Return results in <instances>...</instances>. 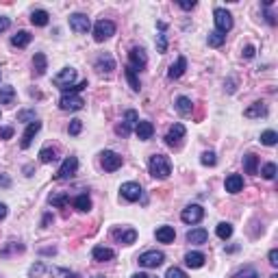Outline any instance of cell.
Masks as SVG:
<instances>
[{"mask_svg": "<svg viewBox=\"0 0 278 278\" xmlns=\"http://www.w3.org/2000/svg\"><path fill=\"white\" fill-rule=\"evenodd\" d=\"M150 174L154 178H168L172 174V163L163 154H152L150 157Z\"/></svg>", "mask_w": 278, "mask_h": 278, "instance_id": "1", "label": "cell"}, {"mask_svg": "<svg viewBox=\"0 0 278 278\" xmlns=\"http://www.w3.org/2000/svg\"><path fill=\"white\" fill-rule=\"evenodd\" d=\"M74 81H76V70H74V67H63L59 74L55 76V85L59 87L63 94H65V91L70 89L72 83H74Z\"/></svg>", "mask_w": 278, "mask_h": 278, "instance_id": "2", "label": "cell"}, {"mask_svg": "<svg viewBox=\"0 0 278 278\" xmlns=\"http://www.w3.org/2000/svg\"><path fill=\"white\" fill-rule=\"evenodd\" d=\"M100 163H102V168H105L107 172H115V170L122 168L124 159H122L118 152H113V150H105V152L100 154Z\"/></svg>", "mask_w": 278, "mask_h": 278, "instance_id": "3", "label": "cell"}, {"mask_svg": "<svg viewBox=\"0 0 278 278\" xmlns=\"http://www.w3.org/2000/svg\"><path fill=\"white\" fill-rule=\"evenodd\" d=\"M146 63H148V57H146L144 48H139V46L130 48V52H128V67H133L135 72H139V70H144V67H146Z\"/></svg>", "mask_w": 278, "mask_h": 278, "instance_id": "4", "label": "cell"}, {"mask_svg": "<svg viewBox=\"0 0 278 278\" xmlns=\"http://www.w3.org/2000/svg\"><path fill=\"white\" fill-rule=\"evenodd\" d=\"M137 122H139V118H137V111H126V115H124V120H122V124L115 128V133L120 135V137H128V133L130 130L137 126Z\"/></svg>", "mask_w": 278, "mask_h": 278, "instance_id": "5", "label": "cell"}, {"mask_svg": "<svg viewBox=\"0 0 278 278\" xmlns=\"http://www.w3.org/2000/svg\"><path fill=\"white\" fill-rule=\"evenodd\" d=\"M113 33H115V24L111 20H100V22H96V26H94V40L96 42H105V40H109Z\"/></svg>", "mask_w": 278, "mask_h": 278, "instance_id": "6", "label": "cell"}, {"mask_svg": "<svg viewBox=\"0 0 278 278\" xmlns=\"http://www.w3.org/2000/svg\"><path fill=\"white\" fill-rule=\"evenodd\" d=\"M137 261L141 267H159L161 263L165 261V255L159 250H148V252H144V255H139Z\"/></svg>", "mask_w": 278, "mask_h": 278, "instance_id": "7", "label": "cell"}, {"mask_svg": "<svg viewBox=\"0 0 278 278\" xmlns=\"http://www.w3.org/2000/svg\"><path fill=\"white\" fill-rule=\"evenodd\" d=\"M76 170H79V159L76 157H67L63 161V165L59 168V172L55 174L57 180H65V178H72L76 174Z\"/></svg>", "mask_w": 278, "mask_h": 278, "instance_id": "8", "label": "cell"}, {"mask_svg": "<svg viewBox=\"0 0 278 278\" xmlns=\"http://www.w3.org/2000/svg\"><path fill=\"white\" fill-rule=\"evenodd\" d=\"M202 217H204V209L200 207V204H189V207H185L183 213H180V219H183L185 224H198Z\"/></svg>", "mask_w": 278, "mask_h": 278, "instance_id": "9", "label": "cell"}, {"mask_svg": "<svg viewBox=\"0 0 278 278\" xmlns=\"http://www.w3.org/2000/svg\"><path fill=\"white\" fill-rule=\"evenodd\" d=\"M215 26H217V33H222V35H226L233 28V16L226 9H215Z\"/></svg>", "mask_w": 278, "mask_h": 278, "instance_id": "10", "label": "cell"}, {"mask_svg": "<svg viewBox=\"0 0 278 278\" xmlns=\"http://www.w3.org/2000/svg\"><path fill=\"white\" fill-rule=\"evenodd\" d=\"M83 105H85V100L79 94H63L59 100V107L63 111H79L83 109Z\"/></svg>", "mask_w": 278, "mask_h": 278, "instance_id": "11", "label": "cell"}, {"mask_svg": "<svg viewBox=\"0 0 278 278\" xmlns=\"http://www.w3.org/2000/svg\"><path fill=\"white\" fill-rule=\"evenodd\" d=\"M183 137H185V126L183 124H174L172 128L168 130V135H165V144H168L170 148H180Z\"/></svg>", "mask_w": 278, "mask_h": 278, "instance_id": "12", "label": "cell"}, {"mask_svg": "<svg viewBox=\"0 0 278 278\" xmlns=\"http://www.w3.org/2000/svg\"><path fill=\"white\" fill-rule=\"evenodd\" d=\"M120 193H122V198L124 200H128V202H135V200H139L141 198V185L139 183H124L120 187Z\"/></svg>", "mask_w": 278, "mask_h": 278, "instance_id": "13", "label": "cell"}, {"mask_svg": "<svg viewBox=\"0 0 278 278\" xmlns=\"http://www.w3.org/2000/svg\"><path fill=\"white\" fill-rule=\"evenodd\" d=\"M89 18L83 16V13H74V16H70V28L74 33H87L89 31Z\"/></svg>", "mask_w": 278, "mask_h": 278, "instance_id": "14", "label": "cell"}, {"mask_svg": "<svg viewBox=\"0 0 278 278\" xmlns=\"http://www.w3.org/2000/svg\"><path fill=\"white\" fill-rule=\"evenodd\" d=\"M40 128H42V122H37V120H35V122H31V124H28V128L24 130V135H22V141H20V146H22L24 150H26L28 146L33 144V137H35V135L40 133Z\"/></svg>", "mask_w": 278, "mask_h": 278, "instance_id": "15", "label": "cell"}, {"mask_svg": "<svg viewBox=\"0 0 278 278\" xmlns=\"http://www.w3.org/2000/svg\"><path fill=\"white\" fill-rule=\"evenodd\" d=\"M135 133H137V137H139L141 141H148V139L154 135V126H152V122H148V120H141V122H137V126H135Z\"/></svg>", "mask_w": 278, "mask_h": 278, "instance_id": "16", "label": "cell"}, {"mask_svg": "<svg viewBox=\"0 0 278 278\" xmlns=\"http://www.w3.org/2000/svg\"><path fill=\"white\" fill-rule=\"evenodd\" d=\"M96 70L100 72V74H111V72L115 70V61L111 55H102L98 57V61H96Z\"/></svg>", "mask_w": 278, "mask_h": 278, "instance_id": "17", "label": "cell"}, {"mask_svg": "<svg viewBox=\"0 0 278 278\" xmlns=\"http://www.w3.org/2000/svg\"><path fill=\"white\" fill-rule=\"evenodd\" d=\"M224 187H226L228 193H239V192H243V178L239 176V174H231V176H226V183H224Z\"/></svg>", "mask_w": 278, "mask_h": 278, "instance_id": "18", "label": "cell"}, {"mask_svg": "<svg viewBox=\"0 0 278 278\" xmlns=\"http://www.w3.org/2000/svg\"><path fill=\"white\" fill-rule=\"evenodd\" d=\"M113 237L118 239L120 243H124V246H130V243H135V239H137V233H135L133 228H126V231H120V228H115V231H113Z\"/></svg>", "mask_w": 278, "mask_h": 278, "instance_id": "19", "label": "cell"}, {"mask_svg": "<svg viewBox=\"0 0 278 278\" xmlns=\"http://www.w3.org/2000/svg\"><path fill=\"white\" fill-rule=\"evenodd\" d=\"M187 70V59H185V57H178L176 59V63H174L172 67H170V72H168V79H180V76H183V72Z\"/></svg>", "mask_w": 278, "mask_h": 278, "instance_id": "20", "label": "cell"}, {"mask_svg": "<svg viewBox=\"0 0 278 278\" xmlns=\"http://www.w3.org/2000/svg\"><path fill=\"white\" fill-rule=\"evenodd\" d=\"M154 235H157L161 243H172L174 237H176V231H174V226H161V228H157Z\"/></svg>", "mask_w": 278, "mask_h": 278, "instance_id": "21", "label": "cell"}, {"mask_svg": "<svg viewBox=\"0 0 278 278\" xmlns=\"http://www.w3.org/2000/svg\"><path fill=\"white\" fill-rule=\"evenodd\" d=\"M204 261H207V257H204L202 252H187V255H185V263H187L189 267H193V270L202 267Z\"/></svg>", "mask_w": 278, "mask_h": 278, "instance_id": "22", "label": "cell"}, {"mask_svg": "<svg viewBox=\"0 0 278 278\" xmlns=\"http://www.w3.org/2000/svg\"><path fill=\"white\" fill-rule=\"evenodd\" d=\"M91 257H94L96 261L105 263V261H111V258L115 257V252L111 250V248H105V246H96V248H94V252H91Z\"/></svg>", "mask_w": 278, "mask_h": 278, "instance_id": "23", "label": "cell"}, {"mask_svg": "<svg viewBox=\"0 0 278 278\" xmlns=\"http://www.w3.org/2000/svg\"><path fill=\"white\" fill-rule=\"evenodd\" d=\"M33 67H35V76H43L48 70V61H46V55H42V52H37L35 57H33Z\"/></svg>", "mask_w": 278, "mask_h": 278, "instance_id": "24", "label": "cell"}, {"mask_svg": "<svg viewBox=\"0 0 278 278\" xmlns=\"http://www.w3.org/2000/svg\"><path fill=\"white\" fill-rule=\"evenodd\" d=\"M209 239V233L204 228H193V231L187 233V241L189 243H207Z\"/></svg>", "mask_w": 278, "mask_h": 278, "instance_id": "25", "label": "cell"}, {"mask_svg": "<svg viewBox=\"0 0 278 278\" xmlns=\"http://www.w3.org/2000/svg\"><path fill=\"white\" fill-rule=\"evenodd\" d=\"M31 33L28 31H20V33H16V35L11 37V46H16V48H26L28 43H31Z\"/></svg>", "mask_w": 278, "mask_h": 278, "instance_id": "26", "label": "cell"}, {"mask_svg": "<svg viewBox=\"0 0 278 278\" xmlns=\"http://www.w3.org/2000/svg\"><path fill=\"white\" fill-rule=\"evenodd\" d=\"M267 115V107L263 102H255L252 107L246 109V118H265Z\"/></svg>", "mask_w": 278, "mask_h": 278, "instance_id": "27", "label": "cell"}, {"mask_svg": "<svg viewBox=\"0 0 278 278\" xmlns=\"http://www.w3.org/2000/svg\"><path fill=\"white\" fill-rule=\"evenodd\" d=\"M13 100H16V89L11 85L0 87V105H13Z\"/></svg>", "mask_w": 278, "mask_h": 278, "instance_id": "28", "label": "cell"}, {"mask_svg": "<svg viewBox=\"0 0 278 278\" xmlns=\"http://www.w3.org/2000/svg\"><path fill=\"white\" fill-rule=\"evenodd\" d=\"M48 20H50V16H48V11H43V9H35V11L31 13V22L35 24V26H46Z\"/></svg>", "mask_w": 278, "mask_h": 278, "instance_id": "29", "label": "cell"}, {"mask_svg": "<svg viewBox=\"0 0 278 278\" xmlns=\"http://www.w3.org/2000/svg\"><path fill=\"white\" fill-rule=\"evenodd\" d=\"M243 170H246L248 174L258 172V157L257 154H246V157H243Z\"/></svg>", "mask_w": 278, "mask_h": 278, "instance_id": "30", "label": "cell"}, {"mask_svg": "<svg viewBox=\"0 0 278 278\" xmlns=\"http://www.w3.org/2000/svg\"><path fill=\"white\" fill-rule=\"evenodd\" d=\"M176 111L180 115H192L193 111V105L189 98H185V96H180V98H176Z\"/></svg>", "mask_w": 278, "mask_h": 278, "instance_id": "31", "label": "cell"}, {"mask_svg": "<svg viewBox=\"0 0 278 278\" xmlns=\"http://www.w3.org/2000/svg\"><path fill=\"white\" fill-rule=\"evenodd\" d=\"M74 207L79 209L81 213H87V211L91 209V198L87 196V193H81V196L74 198Z\"/></svg>", "mask_w": 278, "mask_h": 278, "instance_id": "32", "label": "cell"}, {"mask_svg": "<svg viewBox=\"0 0 278 278\" xmlns=\"http://www.w3.org/2000/svg\"><path fill=\"white\" fill-rule=\"evenodd\" d=\"M48 200H50L52 207H59V209H65L67 204H70V198H67L65 193H52Z\"/></svg>", "mask_w": 278, "mask_h": 278, "instance_id": "33", "label": "cell"}, {"mask_svg": "<svg viewBox=\"0 0 278 278\" xmlns=\"http://www.w3.org/2000/svg\"><path fill=\"white\" fill-rule=\"evenodd\" d=\"M40 161L42 163H52V161H57V148H43L40 152Z\"/></svg>", "mask_w": 278, "mask_h": 278, "instance_id": "34", "label": "cell"}, {"mask_svg": "<svg viewBox=\"0 0 278 278\" xmlns=\"http://www.w3.org/2000/svg\"><path fill=\"white\" fill-rule=\"evenodd\" d=\"M209 46H211V48H219V46H222V43L224 42H226V35H222V33H209Z\"/></svg>", "mask_w": 278, "mask_h": 278, "instance_id": "35", "label": "cell"}, {"mask_svg": "<svg viewBox=\"0 0 278 278\" xmlns=\"http://www.w3.org/2000/svg\"><path fill=\"white\" fill-rule=\"evenodd\" d=\"M215 233H217V237H219V239H228V237L233 235V226H231L228 222H222V224H217Z\"/></svg>", "mask_w": 278, "mask_h": 278, "instance_id": "36", "label": "cell"}, {"mask_svg": "<svg viewBox=\"0 0 278 278\" xmlns=\"http://www.w3.org/2000/svg\"><path fill=\"white\" fill-rule=\"evenodd\" d=\"M126 79H128V83H130V87H133V91H139V81H137V72H135L133 70V67H128V65H126Z\"/></svg>", "mask_w": 278, "mask_h": 278, "instance_id": "37", "label": "cell"}, {"mask_svg": "<svg viewBox=\"0 0 278 278\" xmlns=\"http://www.w3.org/2000/svg\"><path fill=\"white\" fill-rule=\"evenodd\" d=\"M278 141V135L274 133V130H265V133L261 135V144L263 146H276Z\"/></svg>", "mask_w": 278, "mask_h": 278, "instance_id": "38", "label": "cell"}, {"mask_svg": "<svg viewBox=\"0 0 278 278\" xmlns=\"http://www.w3.org/2000/svg\"><path fill=\"white\" fill-rule=\"evenodd\" d=\"M233 278H261V276H258V272L255 267H243V270H239Z\"/></svg>", "mask_w": 278, "mask_h": 278, "instance_id": "39", "label": "cell"}, {"mask_svg": "<svg viewBox=\"0 0 278 278\" xmlns=\"http://www.w3.org/2000/svg\"><path fill=\"white\" fill-rule=\"evenodd\" d=\"M276 165L274 163H265L263 165V170H261V174H263V178H267V180H272V178H276Z\"/></svg>", "mask_w": 278, "mask_h": 278, "instance_id": "40", "label": "cell"}, {"mask_svg": "<svg viewBox=\"0 0 278 278\" xmlns=\"http://www.w3.org/2000/svg\"><path fill=\"white\" fill-rule=\"evenodd\" d=\"M200 161H202V165H215V163H217L215 152H211V150H207V152H202V157H200Z\"/></svg>", "mask_w": 278, "mask_h": 278, "instance_id": "41", "label": "cell"}, {"mask_svg": "<svg viewBox=\"0 0 278 278\" xmlns=\"http://www.w3.org/2000/svg\"><path fill=\"white\" fill-rule=\"evenodd\" d=\"M37 118H35V111H20V113H18V122H28V124H31V122H35Z\"/></svg>", "mask_w": 278, "mask_h": 278, "instance_id": "42", "label": "cell"}, {"mask_svg": "<svg viewBox=\"0 0 278 278\" xmlns=\"http://www.w3.org/2000/svg\"><path fill=\"white\" fill-rule=\"evenodd\" d=\"M165 278H189V276L185 274L183 270H178V267H170L168 274H165Z\"/></svg>", "mask_w": 278, "mask_h": 278, "instance_id": "43", "label": "cell"}, {"mask_svg": "<svg viewBox=\"0 0 278 278\" xmlns=\"http://www.w3.org/2000/svg\"><path fill=\"white\" fill-rule=\"evenodd\" d=\"M67 130H70V135H79L81 130H83V122L81 120H72L70 122V128H67Z\"/></svg>", "mask_w": 278, "mask_h": 278, "instance_id": "44", "label": "cell"}, {"mask_svg": "<svg viewBox=\"0 0 278 278\" xmlns=\"http://www.w3.org/2000/svg\"><path fill=\"white\" fill-rule=\"evenodd\" d=\"M28 274H31V278H40L43 274V265L42 263H37V265H33L31 270H28Z\"/></svg>", "mask_w": 278, "mask_h": 278, "instance_id": "45", "label": "cell"}, {"mask_svg": "<svg viewBox=\"0 0 278 278\" xmlns=\"http://www.w3.org/2000/svg\"><path fill=\"white\" fill-rule=\"evenodd\" d=\"M9 137H13V128H11V126L0 128V139H9Z\"/></svg>", "mask_w": 278, "mask_h": 278, "instance_id": "46", "label": "cell"}, {"mask_svg": "<svg viewBox=\"0 0 278 278\" xmlns=\"http://www.w3.org/2000/svg\"><path fill=\"white\" fill-rule=\"evenodd\" d=\"M255 46H246L243 48V59H252V57H255Z\"/></svg>", "mask_w": 278, "mask_h": 278, "instance_id": "47", "label": "cell"}, {"mask_svg": "<svg viewBox=\"0 0 278 278\" xmlns=\"http://www.w3.org/2000/svg\"><path fill=\"white\" fill-rule=\"evenodd\" d=\"M9 26H11V22H9V18L0 16V33H4V31H7Z\"/></svg>", "mask_w": 278, "mask_h": 278, "instance_id": "48", "label": "cell"}, {"mask_svg": "<svg viewBox=\"0 0 278 278\" xmlns=\"http://www.w3.org/2000/svg\"><path fill=\"white\" fill-rule=\"evenodd\" d=\"M165 50H168V42H165V35L161 33L159 35V52H165Z\"/></svg>", "mask_w": 278, "mask_h": 278, "instance_id": "49", "label": "cell"}, {"mask_svg": "<svg viewBox=\"0 0 278 278\" xmlns=\"http://www.w3.org/2000/svg\"><path fill=\"white\" fill-rule=\"evenodd\" d=\"M270 265H278V250H270Z\"/></svg>", "mask_w": 278, "mask_h": 278, "instance_id": "50", "label": "cell"}, {"mask_svg": "<svg viewBox=\"0 0 278 278\" xmlns=\"http://www.w3.org/2000/svg\"><path fill=\"white\" fill-rule=\"evenodd\" d=\"M265 22H267V24H272V26H274V24H276L274 13H272V11H267V9H265Z\"/></svg>", "mask_w": 278, "mask_h": 278, "instance_id": "51", "label": "cell"}, {"mask_svg": "<svg viewBox=\"0 0 278 278\" xmlns=\"http://www.w3.org/2000/svg\"><path fill=\"white\" fill-rule=\"evenodd\" d=\"M11 185V178L4 176V174H0V187H9Z\"/></svg>", "mask_w": 278, "mask_h": 278, "instance_id": "52", "label": "cell"}, {"mask_svg": "<svg viewBox=\"0 0 278 278\" xmlns=\"http://www.w3.org/2000/svg\"><path fill=\"white\" fill-rule=\"evenodd\" d=\"M178 7H180V9H185V11H189V9L196 7V2H193V0H192V2H178Z\"/></svg>", "mask_w": 278, "mask_h": 278, "instance_id": "53", "label": "cell"}, {"mask_svg": "<svg viewBox=\"0 0 278 278\" xmlns=\"http://www.w3.org/2000/svg\"><path fill=\"white\" fill-rule=\"evenodd\" d=\"M4 217H7V204L0 202V219H4Z\"/></svg>", "mask_w": 278, "mask_h": 278, "instance_id": "54", "label": "cell"}, {"mask_svg": "<svg viewBox=\"0 0 278 278\" xmlns=\"http://www.w3.org/2000/svg\"><path fill=\"white\" fill-rule=\"evenodd\" d=\"M202 113H204L202 105H198V111H196V120H202Z\"/></svg>", "mask_w": 278, "mask_h": 278, "instance_id": "55", "label": "cell"}, {"mask_svg": "<svg viewBox=\"0 0 278 278\" xmlns=\"http://www.w3.org/2000/svg\"><path fill=\"white\" fill-rule=\"evenodd\" d=\"M130 278H150V276H148V274H133Z\"/></svg>", "mask_w": 278, "mask_h": 278, "instance_id": "56", "label": "cell"}, {"mask_svg": "<svg viewBox=\"0 0 278 278\" xmlns=\"http://www.w3.org/2000/svg\"><path fill=\"white\" fill-rule=\"evenodd\" d=\"M63 274H65V278H81L79 274H67V272H63Z\"/></svg>", "mask_w": 278, "mask_h": 278, "instance_id": "57", "label": "cell"}, {"mask_svg": "<svg viewBox=\"0 0 278 278\" xmlns=\"http://www.w3.org/2000/svg\"><path fill=\"white\" fill-rule=\"evenodd\" d=\"M270 278H278V274H274V276H270Z\"/></svg>", "mask_w": 278, "mask_h": 278, "instance_id": "58", "label": "cell"}]
</instances>
